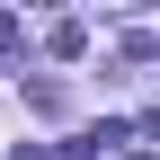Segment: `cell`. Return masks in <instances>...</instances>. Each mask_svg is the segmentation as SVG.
<instances>
[{"instance_id": "3957f363", "label": "cell", "mask_w": 160, "mask_h": 160, "mask_svg": "<svg viewBox=\"0 0 160 160\" xmlns=\"http://www.w3.org/2000/svg\"><path fill=\"white\" fill-rule=\"evenodd\" d=\"M133 160H151V151H133Z\"/></svg>"}, {"instance_id": "7a4b0ae2", "label": "cell", "mask_w": 160, "mask_h": 160, "mask_svg": "<svg viewBox=\"0 0 160 160\" xmlns=\"http://www.w3.org/2000/svg\"><path fill=\"white\" fill-rule=\"evenodd\" d=\"M80 142H89V151H125V142H133V125H116V116H107V125H89Z\"/></svg>"}, {"instance_id": "6da1fadb", "label": "cell", "mask_w": 160, "mask_h": 160, "mask_svg": "<svg viewBox=\"0 0 160 160\" xmlns=\"http://www.w3.org/2000/svg\"><path fill=\"white\" fill-rule=\"evenodd\" d=\"M45 45H53V53H62V62H80V53H89V27H80V18H62V27H53V36H45Z\"/></svg>"}]
</instances>
